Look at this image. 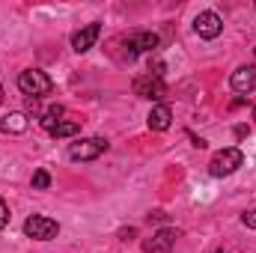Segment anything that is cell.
Instances as JSON below:
<instances>
[{
    "instance_id": "obj_14",
    "label": "cell",
    "mask_w": 256,
    "mask_h": 253,
    "mask_svg": "<svg viewBox=\"0 0 256 253\" xmlns=\"http://www.w3.org/2000/svg\"><path fill=\"white\" fill-rule=\"evenodd\" d=\"M63 114H66V110L60 108V104H54V108H48V110L42 114V128H45V131L51 134V128H54L57 122H60V116H63Z\"/></svg>"
},
{
    "instance_id": "obj_10",
    "label": "cell",
    "mask_w": 256,
    "mask_h": 253,
    "mask_svg": "<svg viewBox=\"0 0 256 253\" xmlns=\"http://www.w3.org/2000/svg\"><path fill=\"white\" fill-rule=\"evenodd\" d=\"M98 36H102V24L92 21V24H86L84 30H78V33L72 36V48H74L78 54H86V51L98 42Z\"/></svg>"
},
{
    "instance_id": "obj_23",
    "label": "cell",
    "mask_w": 256,
    "mask_h": 253,
    "mask_svg": "<svg viewBox=\"0 0 256 253\" xmlns=\"http://www.w3.org/2000/svg\"><path fill=\"white\" fill-rule=\"evenodd\" d=\"M254 54H256V48H254Z\"/></svg>"
},
{
    "instance_id": "obj_2",
    "label": "cell",
    "mask_w": 256,
    "mask_h": 253,
    "mask_svg": "<svg viewBox=\"0 0 256 253\" xmlns=\"http://www.w3.org/2000/svg\"><path fill=\"white\" fill-rule=\"evenodd\" d=\"M238 167H244V152L242 149H236V146H230V149H220V152H214L212 155V161H208V173L212 176H232Z\"/></svg>"
},
{
    "instance_id": "obj_16",
    "label": "cell",
    "mask_w": 256,
    "mask_h": 253,
    "mask_svg": "<svg viewBox=\"0 0 256 253\" xmlns=\"http://www.w3.org/2000/svg\"><path fill=\"white\" fill-rule=\"evenodd\" d=\"M242 224H244L248 230H256V208H250V212L242 214Z\"/></svg>"
},
{
    "instance_id": "obj_8",
    "label": "cell",
    "mask_w": 256,
    "mask_h": 253,
    "mask_svg": "<svg viewBox=\"0 0 256 253\" xmlns=\"http://www.w3.org/2000/svg\"><path fill=\"white\" fill-rule=\"evenodd\" d=\"M230 86L242 96H250L256 90V66H238L232 74H230Z\"/></svg>"
},
{
    "instance_id": "obj_6",
    "label": "cell",
    "mask_w": 256,
    "mask_h": 253,
    "mask_svg": "<svg viewBox=\"0 0 256 253\" xmlns=\"http://www.w3.org/2000/svg\"><path fill=\"white\" fill-rule=\"evenodd\" d=\"M194 30H196L200 39H218L224 33V21H220L218 12H200L194 18Z\"/></svg>"
},
{
    "instance_id": "obj_11",
    "label": "cell",
    "mask_w": 256,
    "mask_h": 253,
    "mask_svg": "<svg viewBox=\"0 0 256 253\" xmlns=\"http://www.w3.org/2000/svg\"><path fill=\"white\" fill-rule=\"evenodd\" d=\"M170 122H173V110H170V104H155L152 114H149V128H152V131H167Z\"/></svg>"
},
{
    "instance_id": "obj_17",
    "label": "cell",
    "mask_w": 256,
    "mask_h": 253,
    "mask_svg": "<svg viewBox=\"0 0 256 253\" xmlns=\"http://www.w3.org/2000/svg\"><path fill=\"white\" fill-rule=\"evenodd\" d=\"M6 224H9V206H6V202H3V196H0V230H3Z\"/></svg>"
},
{
    "instance_id": "obj_22",
    "label": "cell",
    "mask_w": 256,
    "mask_h": 253,
    "mask_svg": "<svg viewBox=\"0 0 256 253\" xmlns=\"http://www.w3.org/2000/svg\"><path fill=\"white\" fill-rule=\"evenodd\" d=\"M254 120H256V108H254Z\"/></svg>"
},
{
    "instance_id": "obj_4",
    "label": "cell",
    "mask_w": 256,
    "mask_h": 253,
    "mask_svg": "<svg viewBox=\"0 0 256 253\" xmlns=\"http://www.w3.org/2000/svg\"><path fill=\"white\" fill-rule=\"evenodd\" d=\"M104 152H108V140L104 137H86V140H78V143L68 146V158L72 161H96Z\"/></svg>"
},
{
    "instance_id": "obj_12",
    "label": "cell",
    "mask_w": 256,
    "mask_h": 253,
    "mask_svg": "<svg viewBox=\"0 0 256 253\" xmlns=\"http://www.w3.org/2000/svg\"><path fill=\"white\" fill-rule=\"evenodd\" d=\"M27 126H30V120H27L24 114H9V116L0 120V131H3V134H24Z\"/></svg>"
},
{
    "instance_id": "obj_5",
    "label": "cell",
    "mask_w": 256,
    "mask_h": 253,
    "mask_svg": "<svg viewBox=\"0 0 256 253\" xmlns=\"http://www.w3.org/2000/svg\"><path fill=\"white\" fill-rule=\"evenodd\" d=\"M158 45H161V39H158L155 33H134V36L126 39V57L128 60H137L140 54H149V51H155Z\"/></svg>"
},
{
    "instance_id": "obj_7",
    "label": "cell",
    "mask_w": 256,
    "mask_h": 253,
    "mask_svg": "<svg viewBox=\"0 0 256 253\" xmlns=\"http://www.w3.org/2000/svg\"><path fill=\"white\" fill-rule=\"evenodd\" d=\"M134 92L140 98H152V102H161L167 96V86H164V78H155V74H143L134 80Z\"/></svg>"
},
{
    "instance_id": "obj_21",
    "label": "cell",
    "mask_w": 256,
    "mask_h": 253,
    "mask_svg": "<svg viewBox=\"0 0 256 253\" xmlns=\"http://www.w3.org/2000/svg\"><path fill=\"white\" fill-rule=\"evenodd\" d=\"M0 102H3V86H0Z\"/></svg>"
},
{
    "instance_id": "obj_15",
    "label": "cell",
    "mask_w": 256,
    "mask_h": 253,
    "mask_svg": "<svg viewBox=\"0 0 256 253\" xmlns=\"http://www.w3.org/2000/svg\"><path fill=\"white\" fill-rule=\"evenodd\" d=\"M51 185V173L48 170H36L33 173V190H45Z\"/></svg>"
},
{
    "instance_id": "obj_1",
    "label": "cell",
    "mask_w": 256,
    "mask_h": 253,
    "mask_svg": "<svg viewBox=\"0 0 256 253\" xmlns=\"http://www.w3.org/2000/svg\"><path fill=\"white\" fill-rule=\"evenodd\" d=\"M18 90L27 96V98H42L54 90V80L42 72V68H27L18 74Z\"/></svg>"
},
{
    "instance_id": "obj_19",
    "label": "cell",
    "mask_w": 256,
    "mask_h": 253,
    "mask_svg": "<svg viewBox=\"0 0 256 253\" xmlns=\"http://www.w3.org/2000/svg\"><path fill=\"white\" fill-rule=\"evenodd\" d=\"M134 236H137V230H134V226H128V230H120V238H134Z\"/></svg>"
},
{
    "instance_id": "obj_20",
    "label": "cell",
    "mask_w": 256,
    "mask_h": 253,
    "mask_svg": "<svg viewBox=\"0 0 256 253\" xmlns=\"http://www.w3.org/2000/svg\"><path fill=\"white\" fill-rule=\"evenodd\" d=\"M248 134H250V128H248V126H236V137H238V140H242V137H248Z\"/></svg>"
},
{
    "instance_id": "obj_18",
    "label": "cell",
    "mask_w": 256,
    "mask_h": 253,
    "mask_svg": "<svg viewBox=\"0 0 256 253\" xmlns=\"http://www.w3.org/2000/svg\"><path fill=\"white\" fill-rule=\"evenodd\" d=\"M152 220H155V224H164L167 214H164V212H152V214H149V224H152Z\"/></svg>"
},
{
    "instance_id": "obj_13",
    "label": "cell",
    "mask_w": 256,
    "mask_h": 253,
    "mask_svg": "<svg viewBox=\"0 0 256 253\" xmlns=\"http://www.w3.org/2000/svg\"><path fill=\"white\" fill-rule=\"evenodd\" d=\"M80 131V122H72V120H60L57 126L51 128V137L54 140H63V137H74Z\"/></svg>"
},
{
    "instance_id": "obj_9",
    "label": "cell",
    "mask_w": 256,
    "mask_h": 253,
    "mask_svg": "<svg viewBox=\"0 0 256 253\" xmlns=\"http://www.w3.org/2000/svg\"><path fill=\"white\" fill-rule=\"evenodd\" d=\"M173 244H176V230L164 226L149 242H143V253H173Z\"/></svg>"
},
{
    "instance_id": "obj_3",
    "label": "cell",
    "mask_w": 256,
    "mask_h": 253,
    "mask_svg": "<svg viewBox=\"0 0 256 253\" xmlns=\"http://www.w3.org/2000/svg\"><path fill=\"white\" fill-rule=\"evenodd\" d=\"M57 232H60V224L51 220V218H45V214H30V218L24 220V236H27V238L51 242V238H57Z\"/></svg>"
}]
</instances>
